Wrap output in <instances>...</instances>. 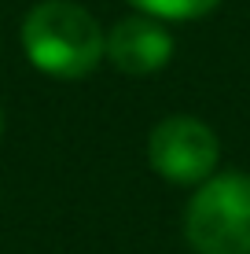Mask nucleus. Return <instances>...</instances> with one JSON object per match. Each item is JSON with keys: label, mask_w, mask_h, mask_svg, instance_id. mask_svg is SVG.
Wrapping results in <instances>:
<instances>
[{"label": "nucleus", "mask_w": 250, "mask_h": 254, "mask_svg": "<svg viewBox=\"0 0 250 254\" xmlns=\"http://www.w3.org/2000/svg\"><path fill=\"white\" fill-rule=\"evenodd\" d=\"M22 52L48 77H85L107 59V33L74 0H41L22 19Z\"/></svg>", "instance_id": "f257e3e1"}, {"label": "nucleus", "mask_w": 250, "mask_h": 254, "mask_svg": "<svg viewBox=\"0 0 250 254\" xmlns=\"http://www.w3.org/2000/svg\"><path fill=\"white\" fill-rule=\"evenodd\" d=\"M184 240L195 254H250V173H213L195 188Z\"/></svg>", "instance_id": "f03ea898"}, {"label": "nucleus", "mask_w": 250, "mask_h": 254, "mask_svg": "<svg viewBox=\"0 0 250 254\" xmlns=\"http://www.w3.org/2000/svg\"><path fill=\"white\" fill-rule=\"evenodd\" d=\"M221 159L217 133L195 115H166L148 136V162L169 185H195L213 177Z\"/></svg>", "instance_id": "7ed1b4c3"}, {"label": "nucleus", "mask_w": 250, "mask_h": 254, "mask_svg": "<svg viewBox=\"0 0 250 254\" xmlns=\"http://www.w3.org/2000/svg\"><path fill=\"white\" fill-rule=\"evenodd\" d=\"M107 59L129 77L158 74L173 59V33L151 15H129L107 33Z\"/></svg>", "instance_id": "20e7f679"}, {"label": "nucleus", "mask_w": 250, "mask_h": 254, "mask_svg": "<svg viewBox=\"0 0 250 254\" xmlns=\"http://www.w3.org/2000/svg\"><path fill=\"white\" fill-rule=\"evenodd\" d=\"M140 15H151L158 22H192L210 15L221 0H129Z\"/></svg>", "instance_id": "39448f33"}, {"label": "nucleus", "mask_w": 250, "mask_h": 254, "mask_svg": "<svg viewBox=\"0 0 250 254\" xmlns=\"http://www.w3.org/2000/svg\"><path fill=\"white\" fill-rule=\"evenodd\" d=\"M0 133H4V115H0Z\"/></svg>", "instance_id": "423d86ee"}]
</instances>
